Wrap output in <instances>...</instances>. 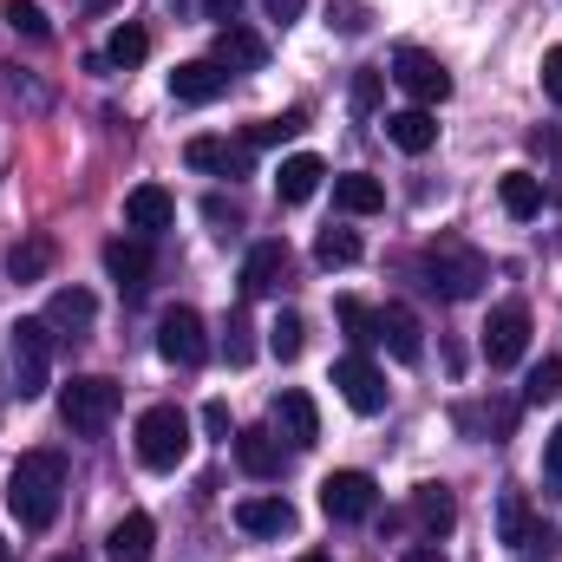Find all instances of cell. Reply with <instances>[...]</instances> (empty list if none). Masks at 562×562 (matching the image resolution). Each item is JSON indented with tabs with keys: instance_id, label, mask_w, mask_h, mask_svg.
<instances>
[{
	"instance_id": "cell-33",
	"label": "cell",
	"mask_w": 562,
	"mask_h": 562,
	"mask_svg": "<svg viewBox=\"0 0 562 562\" xmlns=\"http://www.w3.org/2000/svg\"><path fill=\"white\" fill-rule=\"evenodd\" d=\"M301 347H307V321H301V314H276L269 353H276V360H301Z\"/></svg>"
},
{
	"instance_id": "cell-49",
	"label": "cell",
	"mask_w": 562,
	"mask_h": 562,
	"mask_svg": "<svg viewBox=\"0 0 562 562\" xmlns=\"http://www.w3.org/2000/svg\"><path fill=\"white\" fill-rule=\"evenodd\" d=\"M0 562H13V550H7V537H0Z\"/></svg>"
},
{
	"instance_id": "cell-11",
	"label": "cell",
	"mask_w": 562,
	"mask_h": 562,
	"mask_svg": "<svg viewBox=\"0 0 562 562\" xmlns=\"http://www.w3.org/2000/svg\"><path fill=\"white\" fill-rule=\"evenodd\" d=\"M229 92V72L216 66V59H183L177 72H170V99L177 105H210V99H223Z\"/></svg>"
},
{
	"instance_id": "cell-37",
	"label": "cell",
	"mask_w": 562,
	"mask_h": 562,
	"mask_svg": "<svg viewBox=\"0 0 562 562\" xmlns=\"http://www.w3.org/2000/svg\"><path fill=\"white\" fill-rule=\"evenodd\" d=\"M7 26H13V33H26V40H53V20H46L33 0H7Z\"/></svg>"
},
{
	"instance_id": "cell-40",
	"label": "cell",
	"mask_w": 562,
	"mask_h": 562,
	"mask_svg": "<svg viewBox=\"0 0 562 562\" xmlns=\"http://www.w3.org/2000/svg\"><path fill=\"white\" fill-rule=\"evenodd\" d=\"M203 216H210V223H216L223 236H229V229L243 223V210H236V203H223V196H210V203H203Z\"/></svg>"
},
{
	"instance_id": "cell-5",
	"label": "cell",
	"mask_w": 562,
	"mask_h": 562,
	"mask_svg": "<svg viewBox=\"0 0 562 562\" xmlns=\"http://www.w3.org/2000/svg\"><path fill=\"white\" fill-rule=\"evenodd\" d=\"M138 458L150 471H177L190 458V413L183 406H150L138 419Z\"/></svg>"
},
{
	"instance_id": "cell-43",
	"label": "cell",
	"mask_w": 562,
	"mask_h": 562,
	"mask_svg": "<svg viewBox=\"0 0 562 562\" xmlns=\"http://www.w3.org/2000/svg\"><path fill=\"white\" fill-rule=\"evenodd\" d=\"M203 431H210V438H229V406H223V400L203 406Z\"/></svg>"
},
{
	"instance_id": "cell-3",
	"label": "cell",
	"mask_w": 562,
	"mask_h": 562,
	"mask_svg": "<svg viewBox=\"0 0 562 562\" xmlns=\"http://www.w3.org/2000/svg\"><path fill=\"white\" fill-rule=\"evenodd\" d=\"M119 406H125V386L105 380V373H86V380H72L59 393V419H66V431H79V438H99L105 425L119 419Z\"/></svg>"
},
{
	"instance_id": "cell-29",
	"label": "cell",
	"mask_w": 562,
	"mask_h": 562,
	"mask_svg": "<svg viewBox=\"0 0 562 562\" xmlns=\"http://www.w3.org/2000/svg\"><path fill=\"white\" fill-rule=\"evenodd\" d=\"M530 530H537V517H530V504H524L517 491H504V504H497V543H510V550H524V543H530Z\"/></svg>"
},
{
	"instance_id": "cell-23",
	"label": "cell",
	"mask_w": 562,
	"mask_h": 562,
	"mask_svg": "<svg viewBox=\"0 0 562 562\" xmlns=\"http://www.w3.org/2000/svg\"><path fill=\"white\" fill-rule=\"evenodd\" d=\"M334 210H347V216H373V210H386V183L367 177V170H347V177H334Z\"/></svg>"
},
{
	"instance_id": "cell-12",
	"label": "cell",
	"mask_w": 562,
	"mask_h": 562,
	"mask_svg": "<svg viewBox=\"0 0 562 562\" xmlns=\"http://www.w3.org/2000/svg\"><path fill=\"white\" fill-rule=\"evenodd\" d=\"M281 281H288V243H256L249 256H243V294L249 301H262V294H276Z\"/></svg>"
},
{
	"instance_id": "cell-21",
	"label": "cell",
	"mask_w": 562,
	"mask_h": 562,
	"mask_svg": "<svg viewBox=\"0 0 562 562\" xmlns=\"http://www.w3.org/2000/svg\"><path fill=\"white\" fill-rule=\"evenodd\" d=\"M321 177H327V164H321L314 150H294V157L276 170V196L281 203H307V196L321 190Z\"/></svg>"
},
{
	"instance_id": "cell-20",
	"label": "cell",
	"mask_w": 562,
	"mask_h": 562,
	"mask_svg": "<svg viewBox=\"0 0 562 562\" xmlns=\"http://www.w3.org/2000/svg\"><path fill=\"white\" fill-rule=\"evenodd\" d=\"M276 425H281V438H288L294 451H307V445L321 438V413H314V400H307V393H294V386L276 400Z\"/></svg>"
},
{
	"instance_id": "cell-38",
	"label": "cell",
	"mask_w": 562,
	"mask_h": 562,
	"mask_svg": "<svg viewBox=\"0 0 562 562\" xmlns=\"http://www.w3.org/2000/svg\"><path fill=\"white\" fill-rule=\"evenodd\" d=\"M223 353H229V367H249L256 340H249V321H243V314H229V340H223Z\"/></svg>"
},
{
	"instance_id": "cell-6",
	"label": "cell",
	"mask_w": 562,
	"mask_h": 562,
	"mask_svg": "<svg viewBox=\"0 0 562 562\" xmlns=\"http://www.w3.org/2000/svg\"><path fill=\"white\" fill-rule=\"evenodd\" d=\"M393 79H400V92H406L413 105H425V112L451 99V72H445V59L425 53V46H400V53H393Z\"/></svg>"
},
{
	"instance_id": "cell-30",
	"label": "cell",
	"mask_w": 562,
	"mask_h": 562,
	"mask_svg": "<svg viewBox=\"0 0 562 562\" xmlns=\"http://www.w3.org/2000/svg\"><path fill=\"white\" fill-rule=\"evenodd\" d=\"M314 262H321V269L360 262V236H353V229H321V236H314Z\"/></svg>"
},
{
	"instance_id": "cell-14",
	"label": "cell",
	"mask_w": 562,
	"mask_h": 562,
	"mask_svg": "<svg viewBox=\"0 0 562 562\" xmlns=\"http://www.w3.org/2000/svg\"><path fill=\"white\" fill-rule=\"evenodd\" d=\"M105 269L119 288H144V281L157 276V256H150V236H119V243H105Z\"/></svg>"
},
{
	"instance_id": "cell-8",
	"label": "cell",
	"mask_w": 562,
	"mask_h": 562,
	"mask_svg": "<svg viewBox=\"0 0 562 562\" xmlns=\"http://www.w3.org/2000/svg\"><path fill=\"white\" fill-rule=\"evenodd\" d=\"M157 353H164L170 367H203V360H210L203 314H196V307H170V314L157 321Z\"/></svg>"
},
{
	"instance_id": "cell-18",
	"label": "cell",
	"mask_w": 562,
	"mask_h": 562,
	"mask_svg": "<svg viewBox=\"0 0 562 562\" xmlns=\"http://www.w3.org/2000/svg\"><path fill=\"white\" fill-rule=\"evenodd\" d=\"M157 550V524L144 517V510H125L119 524H112V537H105V557L112 562H150Z\"/></svg>"
},
{
	"instance_id": "cell-9",
	"label": "cell",
	"mask_w": 562,
	"mask_h": 562,
	"mask_svg": "<svg viewBox=\"0 0 562 562\" xmlns=\"http://www.w3.org/2000/svg\"><path fill=\"white\" fill-rule=\"evenodd\" d=\"M321 510L334 524H360V517L380 510V484L367 471H334V477H321Z\"/></svg>"
},
{
	"instance_id": "cell-42",
	"label": "cell",
	"mask_w": 562,
	"mask_h": 562,
	"mask_svg": "<svg viewBox=\"0 0 562 562\" xmlns=\"http://www.w3.org/2000/svg\"><path fill=\"white\" fill-rule=\"evenodd\" d=\"M543 471H550V484H562V425L543 438Z\"/></svg>"
},
{
	"instance_id": "cell-7",
	"label": "cell",
	"mask_w": 562,
	"mask_h": 562,
	"mask_svg": "<svg viewBox=\"0 0 562 562\" xmlns=\"http://www.w3.org/2000/svg\"><path fill=\"white\" fill-rule=\"evenodd\" d=\"M484 360L491 367H517L524 360V347H530V307L524 301H504V307H491V321H484Z\"/></svg>"
},
{
	"instance_id": "cell-25",
	"label": "cell",
	"mask_w": 562,
	"mask_h": 562,
	"mask_svg": "<svg viewBox=\"0 0 562 562\" xmlns=\"http://www.w3.org/2000/svg\"><path fill=\"white\" fill-rule=\"evenodd\" d=\"M413 517H419L425 543H438V537H451L458 504H451V491H445V484H419V491H413Z\"/></svg>"
},
{
	"instance_id": "cell-4",
	"label": "cell",
	"mask_w": 562,
	"mask_h": 562,
	"mask_svg": "<svg viewBox=\"0 0 562 562\" xmlns=\"http://www.w3.org/2000/svg\"><path fill=\"white\" fill-rule=\"evenodd\" d=\"M53 347L59 334L46 321H13V393L20 400H40L53 386Z\"/></svg>"
},
{
	"instance_id": "cell-44",
	"label": "cell",
	"mask_w": 562,
	"mask_h": 562,
	"mask_svg": "<svg viewBox=\"0 0 562 562\" xmlns=\"http://www.w3.org/2000/svg\"><path fill=\"white\" fill-rule=\"evenodd\" d=\"M236 7H243V0H203V13H210L216 26H236Z\"/></svg>"
},
{
	"instance_id": "cell-32",
	"label": "cell",
	"mask_w": 562,
	"mask_h": 562,
	"mask_svg": "<svg viewBox=\"0 0 562 562\" xmlns=\"http://www.w3.org/2000/svg\"><path fill=\"white\" fill-rule=\"evenodd\" d=\"M380 92H386V72H380V66H360V72H353V92H347L353 119H373V112H380Z\"/></svg>"
},
{
	"instance_id": "cell-35",
	"label": "cell",
	"mask_w": 562,
	"mask_h": 562,
	"mask_svg": "<svg viewBox=\"0 0 562 562\" xmlns=\"http://www.w3.org/2000/svg\"><path fill=\"white\" fill-rule=\"evenodd\" d=\"M557 393H562V360L550 353V360H543V367H537V373L524 380V406H550Z\"/></svg>"
},
{
	"instance_id": "cell-1",
	"label": "cell",
	"mask_w": 562,
	"mask_h": 562,
	"mask_svg": "<svg viewBox=\"0 0 562 562\" xmlns=\"http://www.w3.org/2000/svg\"><path fill=\"white\" fill-rule=\"evenodd\" d=\"M66 504V458L59 451H20V464L7 471V510L20 530H53Z\"/></svg>"
},
{
	"instance_id": "cell-39",
	"label": "cell",
	"mask_w": 562,
	"mask_h": 562,
	"mask_svg": "<svg viewBox=\"0 0 562 562\" xmlns=\"http://www.w3.org/2000/svg\"><path fill=\"white\" fill-rule=\"evenodd\" d=\"M334 26H340V33H367V7H360V0H340V7H334Z\"/></svg>"
},
{
	"instance_id": "cell-47",
	"label": "cell",
	"mask_w": 562,
	"mask_h": 562,
	"mask_svg": "<svg viewBox=\"0 0 562 562\" xmlns=\"http://www.w3.org/2000/svg\"><path fill=\"white\" fill-rule=\"evenodd\" d=\"M301 562H334V557H321V550H307V557H301Z\"/></svg>"
},
{
	"instance_id": "cell-50",
	"label": "cell",
	"mask_w": 562,
	"mask_h": 562,
	"mask_svg": "<svg viewBox=\"0 0 562 562\" xmlns=\"http://www.w3.org/2000/svg\"><path fill=\"white\" fill-rule=\"evenodd\" d=\"M53 562H79V557H53Z\"/></svg>"
},
{
	"instance_id": "cell-36",
	"label": "cell",
	"mask_w": 562,
	"mask_h": 562,
	"mask_svg": "<svg viewBox=\"0 0 562 562\" xmlns=\"http://www.w3.org/2000/svg\"><path fill=\"white\" fill-rule=\"evenodd\" d=\"M144 53H150V33H144V26H119L112 46H105L112 66H144Z\"/></svg>"
},
{
	"instance_id": "cell-24",
	"label": "cell",
	"mask_w": 562,
	"mask_h": 562,
	"mask_svg": "<svg viewBox=\"0 0 562 562\" xmlns=\"http://www.w3.org/2000/svg\"><path fill=\"white\" fill-rule=\"evenodd\" d=\"M497 203H504V216L530 223V216L543 210V177H537V170H504V177H497Z\"/></svg>"
},
{
	"instance_id": "cell-10",
	"label": "cell",
	"mask_w": 562,
	"mask_h": 562,
	"mask_svg": "<svg viewBox=\"0 0 562 562\" xmlns=\"http://www.w3.org/2000/svg\"><path fill=\"white\" fill-rule=\"evenodd\" d=\"M334 386H340V400H347L360 419L386 413V373H380L367 353H347V360H334Z\"/></svg>"
},
{
	"instance_id": "cell-17",
	"label": "cell",
	"mask_w": 562,
	"mask_h": 562,
	"mask_svg": "<svg viewBox=\"0 0 562 562\" xmlns=\"http://www.w3.org/2000/svg\"><path fill=\"white\" fill-rule=\"evenodd\" d=\"M190 170H210V177H249V144H229V138H190L183 144Z\"/></svg>"
},
{
	"instance_id": "cell-16",
	"label": "cell",
	"mask_w": 562,
	"mask_h": 562,
	"mask_svg": "<svg viewBox=\"0 0 562 562\" xmlns=\"http://www.w3.org/2000/svg\"><path fill=\"white\" fill-rule=\"evenodd\" d=\"M380 340H386V353H393V360H406V367H413V360L425 353L419 314H413V307H400V301H386V307H380Z\"/></svg>"
},
{
	"instance_id": "cell-27",
	"label": "cell",
	"mask_w": 562,
	"mask_h": 562,
	"mask_svg": "<svg viewBox=\"0 0 562 562\" xmlns=\"http://www.w3.org/2000/svg\"><path fill=\"white\" fill-rule=\"evenodd\" d=\"M53 236H20L13 243V256H7V276L13 281H46V269H53Z\"/></svg>"
},
{
	"instance_id": "cell-28",
	"label": "cell",
	"mask_w": 562,
	"mask_h": 562,
	"mask_svg": "<svg viewBox=\"0 0 562 562\" xmlns=\"http://www.w3.org/2000/svg\"><path fill=\"white\" fill-rule=\"evenodd\" d=\"M92 314H99V301H92L86 288H59V294L46 301V314H40V321H46V327H72V334H79V327H92Z\"/></svg>"
},
{
	"instance_id": "cell-41",
	"label": "cell",
	"mask_w": 562,
	"mask_h": 562,
	"mask_svg": "<svg viewBox=\"0 0 562 562\" xmlns=\"http://www.w3.org/2000/svg\"><path fill=\"white\" fill-rule=\"evenodd\" d=\"M543 92L562 105V46H550V53H543Z\"/></svg>"
},
{
	"instance_id": "cell-19",
	"label": "cell",
	"mask_w": 562,
	"mask_h": 562,
	"mask_svg": "<svg viewBox=\"0 0 562 562\" xmlns=\"http://www.w3.org/2000/svg\"><path fill=\"white\" fill-rule=\"evenodd\" d=\"M236 524L249 537H294V504L288 497H243L236 504Z\"/></svg>"
},
{
	"instance_id": "cell-34",
	"label": "cell",
	"mask_w": 562,
	"mask_h": 562,
	"mask_svg": "<svg viewBox=\"0 0 562 562\" xmlns=\"http://www.w3.org/2000/svg\"><path fill=\"white\" fill-rule=\"evenodd\" d=\"M307 132V112H281V119H262V125H249V150H262V144H281V138H301Z\"/></svg>"
},
{
	"instance_id": "cell-48",
	"label": "cell",
	"mask_w": 562,
	"mask_h": 562,
	"mask_svg": "<svg viewBox=\"0 0 562 562\" xmlns=\"http://www.w3.org/2000/svg\"><path fill=\"white\" fill-rule=\"evenodd\" d=\"M86 7H99V13H105V7H119V0H86Z\"/></svg>"
},
{
	"instance_id": "cell-26",
	"label": "cell",
	"mask_w": 562,
	"mask_h": 562,
	"mask_svg": "<svg viewBox=\"0 0 562 562\" xmlns=\"http://www.w3.org/2000/svg\"><path fill=\"white\" fill-rule=\"evenodd\" d=\"M386 138L400 144L406 157H425V150L438 144V119H431L425 105H406V112H393V119H386Z\"/></svg>"
},
{
	"instance_id": "cell-31",
	"label": "cell",
	"mask_w": 562,
	"mask_h": 562,
	"mask_svg": "<svg viewBox=\"0 0 562 562\" xmlns=\"http://www.w3.org/2000/svg\"><path fill=\"white\" fill-rule=\"evenodd\" d=\"M334 314H340V327H347L360 347H373V340H380V307H367V301L340 294V301H334Z\"/></svg>"
},
{
	"instance_id": "cell-13",
	"label": "cell",
	"mask_w": 562,
	"mask_h": 562,
	"mask_svg": "<svg viewBox=\"0 0 562 562\" xmlns=\"http://www.w3.org/2000/svg\"><path fill=\"white\" fill-rule=\"evenodd\" d=\"M223 72H262L269 66V46H262V33H249V26H216V53H210Z\"/></svg>"
},
{
	"instance_id": "cell-2",
	"label": "cell",
	"mask_w": 562,
	"mask_h": 562,
	"mask_svg": "<svg viewBox=\"0 0 562 562\" xmlns=\"http://www.w3.org/2000/svg\"><path fill=\"white\" fill-rule=\"evenodd\" d=\"M419 262H425V288L445 294V301H471V294L491 281V262H484L471 243H458V236H431Z\"/></svg>"
},
{
	"instance_id": "cell-46",
	"label": "cell",
	"mask_w": 562,
	"mask_h": 562,
	"mask_svg": "<svg viewBox=\"0 0 562 562\" xmlns=\"http://www.w3.org/2000/svg\"><path fill=\"white\" fill-rule=\"evenodd\" d=\"M400 562H445V550H438V543H413Z\"/></svg>"
},
{
	"instance_id": "cell-15",
	"label": "cell",
	"mask_w": 562,
	"mask_h": 562,
	"mask_svg": "<svg viewBox=\"0 0 562 562\" xmlns=\"http://www.w3.org/2000/svg\"><path fill=\"white\" fill-rule=\"evenodd\" d=\"M125 223H132L138 236H157V229H170V223H177V196H170L164 183H138V190L125 196Z\"/></svg>"
},
{
	"instance_id": "cell-45",
	"label": "cell",
	"mask_w": 562,
	"mask_h": 562,
	"mask_svg": "<svg viewBox=\"0 0 562 562\" xmlns=\"http://www.w3.org/2000/svg\"><path fill=\"white\" fill-rule=\"evenodd\" d=\"M262 7H269V20L288 26V20H301V7H307V0H262Z\"/></svg>"
},
{
	"instance_id": "cell-22",
	"label": "cell",
	"mask_w": 562,
	"mask_h": 562,
	"mask_svg": "<svg viewBox=\"0 0 562 562\" xmlns=\"http://www.w3.org/2000/svg\"><path fill=\"white\" fill-rule=\"evenodd\" d=\"M236 464H243L249 477H276V471H281V438L269 431V425L236 431Z\"/></svg>"
}]
</instances>
